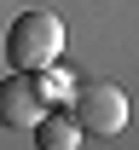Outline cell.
Listing matches in <instances>:
<instances>
[{
  "label": "cell",
  "instance_id": "3",
  "mask_svg": "<svg viewBox=\"0 0 139 150\" xmlns=\"http://www.w3.org/2000/svg\"><path fill=\"white\" fill-rule=\"evenodd\" d=\"M41 110H46V93H41L35 69H12L6 81H0V127L29 133V127L41 121Z\"/></svg>",
  "mask_w": 139,
  "mask_h": 150
},
{
  "label": "cell",
  "instance_id": "4",
  "mask_svg": "<svg viewBox=\"0 0 139 150\" xmlns=\"http://www.w3.org/2000/svg\"><path fill=\"white\" fill-rule=\"evenodd\" d=\"M29 133H35V144H41V150H76V144H81L76 115H70V110H52V104L41 110V121H35Z\"/></svg>",
  "mask_w": 139,
  "mask_h": 150
},
{
  "label": "cell",
  "instance_id": "2",
  "mask_svg": "<svg viewBox=\"0 0 139 150\" xmlns=\"http://www.w3.org/2000/svg\"><path fill=\"white\" fill-rule=\"evenodd\" d=\"M70 115H76L81 139H116V133H128V93L110 81L70 87Z\"/></svg>",
  "mask_w": 139,
  "mask_h": 150
},
{
  "label": "cell",
  "instance_id": "1",
  "mask_svg": "<svg viewBox=\"0 0 139 150\" xmlns=\"http://www.w3.org/2000/svg\"><path fill=\"white\" fill-rule=\"evenodd\" d=\"M64 18L58 12H18L6 29V64L12 69H46L64 64Z\"/></svg>",
  "mask_w": 139,
  "mask_h": 150
}]
</instances>
